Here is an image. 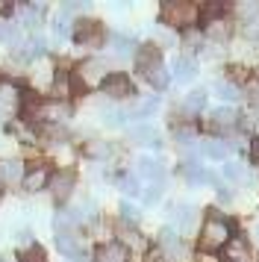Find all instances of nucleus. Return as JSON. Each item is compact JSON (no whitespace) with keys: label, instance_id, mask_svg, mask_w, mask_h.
Masks as SVG:
<instances>
[{"label":"nucleus","instance_id":"1","mask_svg":"<svg viewBox=\"0 0 259 262\" xmlns=\"http://www.w3.org/2000/svg\"><path fill=\"white\" fill-rule=\"evenodd\" d=\"M230 238H233V230L218 215H209L203 221V227H200V248L203 250H221V248H227Z\"/></svg>","mask_w":259,"mask_h":262},{"label":"nucleus","instance_id":"33","mask_svg":"<svg viewBox=\"0 0 259 262\" xmlns=\"http://www.w3.org/2000/svg\"><path fill=\"white\" fill-rule=\"evenodd\" d=\"M45 18V6H27V27H38Z\"/></svg>","mask_w":259,"mask_h":262},{"label":"nucleus","instance_id":"35","mask_svg":"<svg viewBox=\"0 0 259 262\" xmlns=\"http://www.w3.org/2000/svg\"><path fill=\"white\" fill-rule=\"evenodd\" d=\"M53 95L56 97H62V95H68V77H65V74H56V80H53Z\"/></svg>","mask_w":259,"mask_h":262},{"label":"nucleus","instance_id":"6","mask_svg":"<svg viewBox=\"0 0 259 262\" xmlns=\"http://www.w3.org/2000/svg\"><path fill=\"white\" fill-rule=\"evenodd\" d=\"M180 253H183V242H180V236H177L171 227H165L162 233H159V250L153 253V256H165L168 262L180 259Z\"/></svg>","mask_w":259,"mask_h":262},{"label":"nucleus","instance_id":"2","mask_svg":"<svg viewBox=\"0 0 259 262\" xmlns=\"http://www.w3.org/2000/svg\"><path fill=\"white\" fill-rule=\"evenodd\" d=\"M139 68L141 74H144V80L153 85V89H165L168 85V71H165V65H162V56H159V50L156 48H141L139 50Z\"/></svg>","mask_w":259,"mask_h":262},{"label":"nucleus","instance_id":"13","mask_svg":"<svg viewBox=\"0 0 259 262\" xmlns=\"http://www.w3.org/2000/svg\"><path fill=\"white\" fill-rule=\"evenodd\" d=\"M183 177H186L191 186H212V183H215V177H212L203 165H198V162H186V165H183Z\"/></svg>","mask_w":259,"mask_h":262},{"label":"nucleus","instance_id":"23","mask_svg":"<svg viewBox=\"0 0 259 262\" xmlns=\"http://www.w3.org/2000/svg\"><path fill=\"white\" fill-rule=\"evenodd\" d=\"M0 45H18L21 48V33L12 21H0Z\"/></svg>","mask_w":259,"mask_h":262},{"label":"nucleus","instance_id":"20","mask_svg":"<svg viewBox=\"0 0 259 262\" xmlns=\"http://www.w3.org/2000/svg\"><path fill=\"white\" fill-rule=\"evenodd\" d=\"M74 38H77L80 45H85V41H97V24H94V21H77V27H74Z\"/></svg>","mask_w":259,"mask_h":262},{"label":"nucleus","instance_id":"43","mask_svg":"<svg viewBox=\"0 0 259 262\" xmlns=\"http://www.w3.org/2000/svg\"><path fill=\"white\" fill-rule=\"evenodd\" d=\"M256 80H259V71H256Z\"/></svg>","mask_w":259,"mask_h":262},{"label":"nucleus","instance_id":"22","mask_svg":"<svg viewBox=\"0 0 259 262\" xmlns=\"http://www.w3.org/2000/svg\"><path fill=\"white\" fill-rule=\"evenodd\" d=\"M203 103H206V92H191V95H186V100H183V112L186 115H198L200 109H203Z\"/></svg>","mask_w":259,"mask_h":262},{"label":"nucleus","instance_id":"5","mask_svg":"<svg viewBox=\"0 0 259 262\" xmlns=\"http://www.w3.org/2000/svg\"><path fill=\"white\" fill-rule=\"evenodd\" d=\"M106 77H109V74H106V65L100 59H85L80 68H77V80H80V85H85V89L103 85Z\"/></svg>","mask_w":259,"mask_h":262},{"label":"nucleus","instance_id":"40","mask_svg":"<svg viewBox=\"0 0 259 262\" xmlns=\"http://www.w3.org/2000/svg\"><path fill=\"white\" fill-rule=\"evenodd\" d=\"M253 156H256V159H259V136H256V139H253Z\"/></svg>","mask_w":259,"mask_h":262},{"label":"nucleus","instance_id":"24","mask_svg":"<svg viewBox=\"0 0 259 262\" xmlns=\"http://www.w3.org/2000/svg\"><path fill=\"white\" fill-rule=\"evenodd\" d=\"M174 221L180 230H188L191 227V221H195V209L191 206H186V203H180V206H174Z\"/></svg>","mask_w":259,"mask_h":262},{"label":"nucleus","instance_id":"12","mask_svg":"<svg viewBox=\"0 0 259 262\" xmlns=\"http://www.w3.org/2000/svg\"><path fill=\"white\" fill-rule=\"evenodd\" d=\"M136 174L144 180H150L153 186H162V165L156 162V159H147V156H141L139 162H136Z\"/></svg>","mask_w":259,"mask_h":262},{"label":"nucleus","instance_id":"3","mask_svg":"<svg viewBox=\"0 0 259 262\" xmlns=\"http://www.w3.org/2000/svg\"><path fill=\"white\" fill-rule=\"evenodd\" d=\"M162 18L171 27H191V24H198L200 9L195 6V3H183V0H177V3H165L162 6Z\"/></svg>","mask_w":259,"mask_h":262},{"label":"nucleus","instance_id":"42","mask_svg":"<svg viewBox=\"0 0 259 262\" xmlns=\"http://www.w3.org/2000/svg\"><path fill=\"white\" fill-rule=\"evenodd\" d=\"M253 236H256V242H259V224H256V227H253Z\"/></svg>","mask_w":259,"mask_h":262},{"label":"nucleus","instance_id":"29","mask_svg":"<svg viewBox=\"0 0 259 262\" xmlns=\"http://www.w3.org/2000/svg\"><path fill=\"white\" fill-rule=\"evenodd\" d=\"M206 36L215 38V41H227V36H230V27L224 24V21H212V24H206Z\"/></svg>","mask_w":259,"mask_h":262},{"label":"nucleus","instance_id":"19","mask_svg":"<svg viewBox=\"0 0 259 262\" xmlns=\"http://www.w3.org/2000/svg\"><path fill=\"white\" fill-rule=\"evenodd\" d=\"M156 106H159V97H141V100L133 103V109H130L127 115H133V118H147L150 112H156Z\"/></svg>","mask_w":259,"mask_h":262},{"label":"nucleus","instance_id":"9","mask_svg":"<svg viewBox=\"0 0 259 262\" xmlns=\"http://www.w3.org/2000/svg\"><path fill=\"white\" fill-rule=\"evenodd\" d=\"M103 92L109 97H115V100H121V97H130L133 95V85H130V80L124 77V74H109L103 80Z\"/></svg>","mask_w":259,"mask_h":262},{"label":"nucleus","instance_id":"37","mask_svg":"<svg viewBox=\"0 0 259 262\" xmlns=\"http://www.w3.org/2000/svg\"><path fill=\"white\" fill-rule=\"evenodd\" d=\"M121 215H124V221H130V224H133V221H139V209H136V206H130V203L121 206Z\"/></svg>","mask_w":259,"mask_h":262},{"label":"nucleus","instance_id":"11","mask_svg":"<svg viewBox=\"0 0 259 262\" xmlns=\"http://www.w3.org/2000/svg\"><path fill=\"white\" fill-rule=\"evenodd\" d=\"M224 256L230 262H253V253L247 248V242L242 236H233L227 242V248H224Z\"/></svg>","mask_w":259,"mask_h":262},{"label":"nucleus","instance_id":"16","mask_svg":"<svg viewBox=\"0 0 259 262\" xmlns=\"http://www.w3.org/2000/svg\"><path fill=\"white\" fill-rule=\"evenodd\" d=\"M0 183H9V186L24 183V165H21V162H15V159L0 162Z\"/></svg>","mask_w":259,"mask_h":262},{"label":"nucleus","instance_id":"32","mask_svg":"<svg viewBox=\"0 0 259 262\" xmlns=\"http://www.w3.org/2000/svg\"><path fill=\"white\" fill-rule=\"evenodd\" d=\"M103 121H106V127H121V124L127 121V112H124V109H109Z\"/></svg>","mask_w":259,"mask_h":262},{"label":"nucleus","instance_id":"28","mask_svg":"<svg viewBox=\"0 0 259 262\" xmlns=\"http://www.w3.org/2000/svg\"><path fill=\"white\" fill-rule=\"evenodd\" d=\"M118 186H121V191H124V194H130V198L141 191V183H139V177H136V174H124V177L118 180Z\"/></svg>","mask_w":259,"mask_h":262},{"label":"nucleus","instance_id":"44","mask_svg":"<svg viewBox=\"0 0 259 262\" xmlns=\"http://www.w3.org/2000/svg\"><path fill=\"white\" fill-rule=\"evenodd\" d=\"M0 262H3V259H0Z\"/></svg>","mask_w":259,"mask_h":262},{"label":"nucleus","instance_id":"38","mask_svg":"<svg viewBox=\"0 0 259 262\" xmlns=\"http://www.w3.org/2000/svg\"><path fill=\"white\" fill-rule=\"evenodd\" d=\"M159 191H162V186H150V191L144 194V201H147V203H156V201H159Z\"/></svg>","mask_w":259,"mask_h":262},{"label":"nucleus","instance_id":"14","mask_svg":"<svg viewBox=\"0 0 259 262\" xmlns=\"http://www.w3.org/2000/svg\"><path fill=\"white\" fill-rule=\"evenodd\" d=\"M47 183H50V171H47L45 165H38V168H33V171H27V174H24V189H27V191L45 189Z\"/></svg>","mask_w":259,"mask_h":262},{"label":"nucleus","instance_id":"36","mask_svg":"<svg viewBox=\"0 0 259 262\" xmlns=\"http://www.w3.org/2000/svg\"><path fill=\"white\" fill-rule=\"evenodd\" d=\"M221 12H224V3H209V6H206V9H203L200 15H203V18H206V21L212 24V21H215V18H218Z\"/></svg>","mask_w":259,"mask_h":262},{"label":"nucleus","instance_id":"18","mask_svg":"<svg viewBox=\"0 0 259 262\" xmlns=\"http://www.w3.org/2000/svg\"><path fill=\"white\" fill-rule=\"evenodd\" d=\"M174 77L180 80V83H191V80L198 77V65H195V59L180 56V59L174 62Z\"/></svg>","mask_w":259,"mask_h":262},{"label":"nucleus","instance_id":"8","mask_svg":"<svg viewBox=\"0 0 259 262\" xmlns=\"http://www.w3.org/2000/svg\"><path fill=\"white\" fill-rule=\"evenodd\" d=\"M235 124H239V115H235L233 109L221 106V109H215V112H209V130H215V133H230Z\"/></svg>","mask_w":259,"mask_h":262},{"label":"nucleus","instance_id":"41","mask_svg":"<svg viewBox=\"0 0 259 262\" xmlns=\"http://www.w3.org/2000/svg\"><path fill=\"white\" fill-rule=\"evenodd\" d=\"M200 262H215V259H212V256H200Z\"/></svg>","mask_w":259,"mask_h":262},{"label":"nucleus","instance_id":"39","mask_svg":"<svg viewBox=\"0 0 259 262\" xmlns=\"http://www.w3.org/2000/svg\"><path fill=\"white\" fill-rule=\"evenodd\" d=\"M250 100H253V106L259 109V85H256V89H253V95H250Z\"/></svg>","mask_w":259,"mask_h":262},{"label":"nucleus","instance_id":"15","mask_svg":"<svg viewBox=\"0 0 259 262\" xmlns=\"http://www.w3.org/2000/svg\"><path fill=\"white\" fill-rule=\"evenodd\" d=\"M56 248L62 250L65 256H71V259H82L80 245H77V236H74L71 230H59V236H56Z\"/></svg>","mask_w":259,"mask_h":262},{"label":"nucleus","instance_id":"4","mask_svg":"<svg viewBox=\"0 0 259 262\" xmlns=\"http://www.w3.org/2000/svg\"><path fill=\"white\" fill-rule=\"evenodd\" d=\"M33 118L35 121H47V124H59V121L71 118V106L65 100H45L33 106Z\"/></svg>","mask_w":259,"mask_h":262},{"label":"nucleus","instance_id":"21","mask_svg":"<svg viewBox=\"0 0 259 262\" xmlns=\"http://www.w3.org/2000/svg\"><path fill=\"white\" fill-rule=\"evenodd\" d=\"M224 177L230 183H250V174H247V168L242 162H227L224 165Z\"/></svg>","mask_w":259,"mask_h":262},{"label":"nucleus","instance_id":"25","mask_svg":"<svg viewBox=\"0 0 259 262\" xmlns=\"http://www.w3.org/2000/svg\"><path fill=\"white\" fill-rule=\"evenodd\" d=\"M68 33H71V18H68V12H65V9H59V15L53 18V36L62 41Z\"/></svg>","mask_w":259,"mask_h":262},{"label":"nucleus","instance_id":"34","mask_svg":"<svg viewBox=\"0 0 259 262\" xmlns=\"http://www.w3.org/2000/svg\"><path fill=\"white\" fill-rule=\"evenodd\" d=\"M235 9H239V15H242L245 21H253V18L259 15V3H239Z\"/></svg>","mask_w":259,"mask_h":262},{"label":"nucleus","instance_id":"10","mask_svg":"<svg viewBox=\"0 0 259 262\" xmlns=\"http://www.w3.org/2000/svg\"><path fill=\"white\" fill-rule=\"evenodd\" d=\"M50 191H53V198L59 203L65 201L71 191H74V171H59V174H53L50 177Z\"/></svg>","mask_w":259,"mask_h":262},{"label":"nucleus","instance_id":"31","mask_svg":"<svg viewBox=\"0 0 259 262\" xmlns=\"http://www.w3.org/2000/svg\"><path fill=\"white\" fill-rule=\"evenodd\" d=\"M18 262H47V259H45V250L38 248V245H30L27 250H21Z\"/></svg>","mask_w":259,"mask_h":262},{"label":"nucleus","instance_id":"26","mask_svg":"<svg viewBox=\"0 0 259 262\" xmlns=\"http://www.w3.org/2000/svg\"><path fill=\"white\" fill-rule=\"evenodd\" d=\"M112 53L115 56H121V59H127V56H133V41L130 38H124V36H112Z\"/></svg>","mask_w":259,"mask_h":262},{"label":"nucleus","instance_id":"27","mask_svg":"<svg viewBox=\"0 0 259 262\" xmlns=\"http://www.w3.org/2000/svg\"><path fill=\"white\" fill-rule=\"evenodd\" d=\"M203 156H209V159H227V144L224 142H203Z\"/></svg>","mask_w":259,"mask_h":262},{"label":"nucleus","instance_id":"17","mask_svg":"<svg viewBox=\"0 0 259 262\" xmlns=\"http://www.w3.org/2000/svg\"><path fill=\"white\" fill-rule=\"evenodd\" d=\"M130 139L136 144H147V147H156L159 144V133L153 130L150 124H139V127H133L130 130Z\"/></svg>","mask_w":259,"mask_h":262},{"label":"nucleus","instance_id":"30","mask_svg":"<svg viewBox=\"0 0 259 262\" xmlns=\"http://www.w3.org/2000/svg\"><path fill=\"white\" fill-rule=\"evenodd\" d=\"M212 89H215V95L221 97V100H239V89H235L233 83H224V80H218Z\"/></svg>","mask_w":259,"mask_h":262},{"label":"nucleus","instance_id":"7","mask_svg":"<svg viewBox=\"0 0 259 262\" xmlns=\"http://www.w3.org/2000/svg\"><path fill=\"white\" fill-rule=\"evenodd\" d=\"M130 259V250L124 242H106L94 250V262H127Z\"/></svg>","mask_w":259,"mask_h":262}]
</instances>
